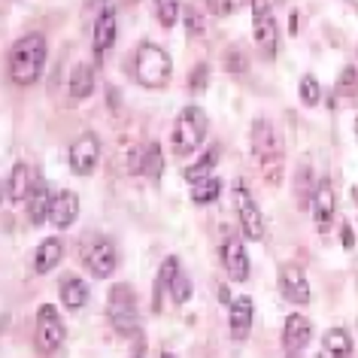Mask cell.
<instances>
[{
    "label": "cell",
    "instance_id": "obj_7",
    "mask_svg": "<svg viewBox=\"0 0 358 358\" xmlns=\"http://www.w3.org/2000/svg\"><path fill=\"white\" fill-rule=\"evenodd\" d=\"M234 210L240 216V228H243V237L246 240H262L264 237V216L262 210H258V203L252 198V192L246 189V182L240 179V182L234 185Z\"/></svg>",
    "mask_w": 358,
    "mask_h": 358
},
{
    "label": "cell",
    "instance_id": "obj_42",
    "mask_svg": "<svg viewBox=\"0 0 358 358\" xmlns=\"http://www.w3.org/2000/svg\"><path fill=\"white\" fill-rule=\"evenodd\" d=\"M355 131H358V122H355Z\"/></svg>",
    "mask_w": 358,
    "mask_h": 358
},
{
    "label": "cell",
    "instance_id": "obj_39",
    "mask_svg": "<svg viewBox=\"0 0 358 358\" xmlns=\"http://www.w3.org/2000/svg\"><path fill=\"white\" fill-rule=\"evenodd\" d=\"M349 194H352V201H355V203H358V182H355V185H352V192H349Z\"/></svg>",
    "mask_w": 358,
    "mask_h": 358
},
{
    "label": "cell",
    "instance_id": "obj_15",
    "mask_svg": "<svg viewBox=\"0 0 358 358\" xmlns=\"http://www.w3.org/2000/svg\"><path fill=\"white\" fill-rule=\"evenodd\" d=\"M76 216H79V198H76V192L61 189L55 198H52L49 225H52V228H58V231H67V228L76 222Z\"/></svg>",
    "mask_w": 358,
    "mask_h": 358
},
{
    "label": "cell",
    "instance_id": "obj_31",
    "mask_svg": "<svg viewBox=\"0 0 358 358\" xmlns=\"http://www.w3.org/2000/svg\"><path fill=\"white\" fill-rule=\"evenodd\" d=\"M189 88H192V94H203V92L210 88V67H207V64H198V67H194Z\"/></svg>",
    "mask_w": 358,
    "mask_h": 358
},
{
    "label": "cell",
    "instance_id": "obj_23",
    "mask_svg": "<svg viewBox=\"0 0 358 358\" xmlns=\"http://www.w3.org/2000/svg\"><path fill=\"white\" fill-rule=\"evenodd\" d=\"M322 349L349 358L352 355V337H349V331H343V328H328L325 334H322Z\"/></svg>",
    "mask_w": 358,
    "mask_h": 358
},
{
    "label": "cell",
    "instance_id": "obj_37",
    "mask_svg": "<svg viewBox=\"0 0 358 358\" xmlns=\"http://www.w3.org/2000/svg\"><path fill=\"white\" fill-rule=\"evenodd\" d=\"M85 3H88V6H103V10H106V6H110V3H106V0H85Z\"/></svg>",
    "mask_w": 358,
    "mask_h": 358
},
{
    "label": "cell",
    "instance_id": "obj_41",
    "mask_svg": "<svg viewBox=\"0 0 358 358\" xmlns=\"http://www.w3.org/2000/svg\"><path fill=\"white\" fill-rule=\"evenodd\" d=\"M161 358H176L173 352H161Z\"/></svg>",
    "mask_w": 358,
    "mask_h": 358
},
{
    "label": "cell",
    "instance_id": "obj_30",
    "mask_svg": "<svg viewBox=\"0 0 358 358\" xmlns=\"http://www.w3.org/2000/svg\"><path fill=\"white\" fill-rule=\"evenodd\" d=\"M170 298H173V303H179V307H182V303L192 298V280H189L185 273H179V276H176L173 289H170Z\"/></svg>",
    "mask_w": 358,
    "mask_h": 358
},
{
    "label": "cell",
    "instance_id": "obj_16",
    "mask_svg": "<svg viewBox=\"0 0 358 358\" xmlns=\"http://www.w3.org/2000/svg\"><path fill=\"white\" fill-rule=\"evenodd\" d=\"M310 340H313L310 319L301 316V313H289V316H285V325H282V346H285V352H301Z\"/></svg>",
    "mask_w": 358,
    "mask_h": 358
},
{
    "label": "cell",
    "instance_id": "obj_21",
    "mask_svg": "<svg viewBox=\"0 0 358 358\" xmlns=\"http://www.w3.org/2000/svg\"><path fill=\"white\" fill-rule=\"evenodd\" d=\"M52 198H55V194L46 189V182H40L37 189H34V194L28 198V219H31V225H43V222H49Z\"/></svg>",
    "mask_w": 358,
    "mask_h": 358
},
{
    "label": "cell",
    "instance_id": "obj_43",
    "mask_svg": "<svg viewBox=\"0 0 358 358\" xmlns=\"http://www.w3.org/2000/svg\"><path fill=\"white\" fill-rule=\"evenodd\" d=\"M128 3H134V0H128Z\"/></svg>",
    "mask_w": 358,
    "mask_h": 358
},
{
    "label": "cell",
    "instance_id": "obj_22",
    "mask_svg": "<svg viewBox=\"0 0 358 358\" xmlns=\"http://www.w3.org/2000/svg\"><path fill=\"white\" fill-rule=\"evenodd\" d=\"M70 97L73 101H85L94 92V67L92 64H76L70 70Z\"/></svg>",
    "mask_w": 358,
    "mask_h": 358
},
{
    "label": "cell",
    "instance_id": "obj_2",
    "mask_svg": "<svg viewBox=\"0 0 358 358\" xmlns=\"http://www.w3.org/2000/svg\"><path fill=\"white\" fill-rule=\"evenodd\" d=\"M131 76L143 88H164L173 76V58L155 43H143L131 55Z\"/></svg>",
    "mask_w": 358,
    "mask_h": 358
},
{
    "label": "cell",
    "instance_id": "obj_5",
    "mask_svg": "<svg viewBox=\"0 0 358 358\" xmlns=\"http://www.w3.org/2000/svg\"><path fill=\"white\" fill-rule=\"evenodd\" d=\"M252 40L262 58H276V49H280V24L273 19L271 0H252Z\"/></svg>",
    "mask_w": 358,
    "mask_h": 358
},
{
    "label": "cell",
    "instance_id": "obj_26",
    "mask_svg": "<svg viewBox=\"0 0 358 358\" xmlns=\"http://www.w3.org/2000/svg\"><path fill=\"white\" fill-rule=\"evenodd\" d=\"M216 161H219V149H210L207 155H203L194 167H185V173H182V176L189 179L192 185H198V182H203V179H210V170L216 167Z\"/></svg>",
    "mask_w": 358,
    "mask_h": 358
},
{
    "label": "cell",
    "instance_id": "obj_20",
    "mask_svg": "<svg viewBox=\"0 0 358 358\" xmlns=\"http://www.w3.org/2000/svg\"><path fill=\"white\" fill-rule=\"evenodd\" d=\"M61 258H64V240L46 237L34 255V267H37V273H52L61 264Z\"/></svg>",
    "mask_w": 358,
    "mask_h": 358
},
{
    "label": "cell",
    "instance_id": "obj_18",
    "mask_svg": "<svg viewBox=\"0 0 358 358\" xmlns=\"http://www.w3.org/2000/svg\"><path fill=\"white\" fill-rule=\"evenodd\" d=\"M176 276H179V258L167 255L164 262H161L158 273H155V292H152V310L155 313H161V298H164V292L173 289Z\"/></svg>",
    "mask_w": 358,
    "mask_h": 358
},
{
    "label": "cell",
    "instance_id": "obj_34",
    "mask_svg": "<svg viewBox=\"0 0 358 358\" xmlns=\"http://www.w3.org/2000/svg\"><path fill=\"white\" fill-rule=\"evenodd\" d=\"M207 10L213 15H219V19H225V15L234 13V6H231V0H207Z\"/></svg>",
    "mask_w": 358,
    "mask_h": 358
},
{
    "label": "cell",
    "instance_id": "obj_36",
    "mask_svg": "<svg viewBox=\"0 0 358 358\" xmlns=\"http://www.w3.org/2000/svg\"><path fill=\"white\" fill-rule=\"evenodd\" d=\"M352 243H355V240H352V228L343 225V246H346V249H352Z\"/></svg>",
    "mask_w": 358,
    "mask_h": 358
},
{
    "label": "cell",
    "instance_id": "obj_13",
    "mask_svg": "<svg viewBox=\"0 0 358 358\" xmlns=\"http://www.w3.org/2000/svg\"><path fill=\"white\" fill-rule=\"evenodd\" d=\"M222 264H225V273L234 282H246L249 280V255H246L243 240L228 237L225 243H222Z\"/></svg>",
    "mask_w": 358,
    "mask_h": 358
},
{
    "label": "cell",
    "instance_id": "obj_9",
    "mask_svg": "<svg viewBox=\"0 0 358 358\" xmlns=\"http://www.w3.org/2000/svg\"><path fill=\"white\" fill-rule=\"evenodd\" d=\"M313 222H316V231L319 234H328L331 228V219H334V210H337V194H334V182L325 176L316 182V189H313Z\"/></svg>",
    "mask_w": 358,
    "mask_h": 358
},
{
    "label": "cell",
    "instance_id": "obj_38",
    "mask_svg": "<svg viewBox=\"0 0 358 358\" xmlns=\"http://www.w3.org/2000/svg\"><path fill=\"white\" fill-rule=\"evenodd\" d=\"M319 358H346V355H334V352H328V349H322Z\"/></svg>",
    "mask_w": 358,
    "mask_h": 358
},
{
    "label": "cell",
    "instance_id": "obj_25",
    "mask_svg": "<svg viewBox=\"0 0 358 358\" xmlns=\"http://www.w3.org/2000/svg\"><path fill=\"white\" fill-rule=\"evenodd\" d=\"M152 10H155L161 28H173L179 22V13H182V3L179 0H152Z\"/></svg>",
    "mask_w": 358,
    "mask_h": 358
},
{
    "label": "cell",
    "instance_id": "obj_29",
    "mask_svg": "<svg viewBox=\"0 0 358 358\" xmlns=\"http://www.w3.org/2000/svg\"><path fill=\"white\" fill-rule=\"evenodd\" d=\"M298 94H301V103L303 106H316L322 101V85H319V79L316 76H301V83H298Z\"/></svg>",
    "mask_w": 358,
    "mask_h": 358
},
{
    "label": "cell",
    "instance_id": "obj_32",
    "mask_svg": "<svg viewBox=\"0 0 358 358\" xmlns=\"http://www.w3.org/2000/svg\"><path fill=\"white\" fill-rule=\"evenodd\" d=\"M246 67H249V61H246V55L240 49H228L225 52V70H231V73H246Z\"/></svg>",
    "mask_w": 358,
    "mask_h": 358
},
{
    "label": "cell",
    "instance_id": "obj_11",
    "mask_svg": "<svg viewBox=\"0 0 358 358\" xmlns=\"http://www.w3.org/2000/svg\"><path fill=\"white\" fill-rule=\"evenodd\" d=\"M276 282H280V294L289 303H307L310 301V280H307V273H303L301 264H282Z\"/></svg>",
    "mask_w": 358,
    "mask_h": 358
},
{
    "label": "cell",
    "instance_id": "obj_27",
    "mask_svg": "<svg viewBox=\"0 0 358 358\" xmlns=\"http://www.w3.org/2000/svg\"><path fill=\"white\" fill-rule=\"evenodd\" d=\"M334 94L340 101H346V97H355L358 94V70L355 67H343L334 83Z\"/></svg>",
    "mask_w": 358,
    "mask_h": 358
},
{
    "label": "cell",
    "instance_id": "obj_33",
    "mask_svg": "<svg viewBox=\"0 0 358 358\" xmlns=\"http://www.w3.org/2000/svg\"><path fill=\"white\" fill-rule=\"evenodd\" d=\"M185 31L194 34V37L207 31V22H203V15L194 10V6H185Z\"/></svg>",
    "mask_w": 358,
    "mask_h": 358
},
{
    "label": "cell",
    "instance_id": "obj_4",
    "mask_svg": "<svg viewBox=\"0 0 358 358\" xmlns=\"http://www.w3.org/2000/svg\"><path fill=\"white\" fill-rule=\"evenodd\" d=\"M79 255H83V267L94 276V280H110L113 271L119 267V252H115L113 240L103 237V234L83 237Z\"/></svg>",
    "mask_w": 358,
    "mask_h": 358
},
{
    "label": "cell",
    "instance_id": "obj_28",
    "mask_svg": "<svg viewBox=\"0 0 358 358\" xmlns=\"http://www.w3.org/2000/svg\"><path fill=\"white\" fill-rule=\"evenodd\" d=\"M219 192H222V179H216V176H210V179H203V182H198L192 189V201L194 203H210V201H216L219 198Z\"/></svg>",
    "mask_w": 358,
    "mask_h": 358
},
{
    "label": "cell",
    "instance_id": "obj_40",
    "mask_svg": "<svg viewBox=\"0 0 358 358\" xmlns=\"http://www.w3.org/2000/svg\"><path fill=\"white\" fill-rule=\"evenodd\" d=\"M285 358H301V352H285Z\"/></svg>",
    "mask_w": 358,
    "mask_h": 358
},
{
    "label": "cell",
    "instance_id": "obj_19",
    "mask_svg": "<svg viewBox=\"0 0 358 358\" xmlns=\"http://www.w3.org/2000/svg\"><path fill=\"white\" fill-rule=\"evenodd\" d=\"M58 294H61V303H64L67 310H83L85 303H88V298H92V292H88V285L79 280V276H64L61 280V285H58Z\"/></svg>",
    "mask_w": 358,
    "mask_h": 358
},
{
    "label": "cell",
    "instance_id": "obj_8",
    "mask_svg": "<svg viewBox=\"0 0 358 358\" xmlns=\"http://www.w3.org/2000/svg\"><path fill=\"white\" fill-rule=\"evenodd\" d=\"M67 161H70V170H73L76 176L94 173L97 161H101V140H97V134H92V131L79 134L67 149Z\"/></svg>",
    "mask_w": 358,
    "mask_h": 358
},
{
    "label": "cell",
    "instance_id": "obj_6",
    "mask_svg": "<svg viewBox=\"0 0 358 358\" xmlns=\"http://www.w3.org/2000/svg\"><path fill=\"white\" fill-rule=\"evenodd\" d=\"M37 352L40 355H55L61 343H64V322H61V313L52 307V303H43L37 310Z\"/></svg>",
    "mask_w": 358,
    "mask_h": 358
},
{
    "label": "cell",
    "instance_id": "obj_12",
    "mask_svg": "<svg viewBox=\"0 0 358 358\" xmlns=\"http://www.w3.org/2000/svg\"><path fill=\"white\" fill-rule=\"evenodd\" d=\"M37 185H40V179H37V173H34V167L24 164V161H19V164H13L10 176H6V185H3L6 201H10V203L28 201Z\"/></svg>",
    "mask_w": 358,
    "mask_h": 358
},
{
    "label": "cell",
    "instance_id": "obj_17",
    "mask_svg": "<svg viewBox=\"0 0 358 358\" xmlns=\"http://www.w3.org/2000/svg\"><path fill=\"white\" fill-rule=\"evenodd\" d=\"M252 149L255 155L262 158V164H267V161H280V143H276V134L271 128V122L267 119H258L252 124Z\"/></svg>",
    "mask_w": 358,
    "mask_h": 358
},
{
    "label": "cell",
    "instance_id": "obj_24",
    "mask_svg": "<svg viewBox=\"0 0 358 358\" xmlns=\"http://www.w3.org/2000/svg\"><path fill=\"white\" fill-rule=\"evenodd\" d=\"M140 173H146L149 179H161V173H164V155H161V146H158V143H149V146L143 149Z\"/></svg>",
    "mask_w": 358,
    "mask_h": 358
},
{
    "label": "cell",
    "instance_id": "obj_14",
    "mask_svg": "<svg viewBox=\"0 0 358 358\" xmlns=\"http://www.w3.org/2000/svg\"><path fill=\"white\" fill-rule=\"evenodd\" d=\"M252 319H255V307H252V298L249 294H240V298L231 301V310H228V328H231V337L237 343H243L252 331Z\"/></svg>",
    "mask_w": 358,
    "mask_h": 358
},
{
    "label": "cell",
    "instance_id": "obj_10",
    "mask_svg": "<svg viewBox=\"0 0 358 358\" xmlns=\"http://www.w3.org/2000/svg\"><path fill=\"white\" fill-rule=\"evenodd\" d=\"M115 37H119V24H115V6L110 3L106 10L97 13V22H94V31H92V52H94L97 64H101L106 58V52L115 46Z\"/></svg>",
    "mask_w": 358,
    "mask_h": 358
},
{
    "label": "cell",
    "instance_id": "obj_1",
    "mask_svg": "<svg viewBox=\"0 0 358 358\" xmlns=\"http://www.w3.org/2000/svg\"><path fill=\"white\" fill-rule=\"evenodd\" d=\"M46 67V37L43 34H24L10 49V79L15 85L28 88L40 79Z\"/></svg>",
    "mask_w": 358,
    "mask_h": 358
},
{
    "label": "cell",
    "instance_id": "obj_35",
    "mask_svg": "<svg viewBox=\"0 0 358 358\" xmlns=\"http://www.w3.org/2000/svg\"><path fill=\"white\" fill-rule=\"evenodd\" d=\"M143 355H146V340H143V334H137V346H134L131 358H143Z\"/></svg>",
    "mask_w": 358,
    "mask_h": 358
},
{
    "label": "cell",
    "instance_id": "obj_3",
    "mask_svg": "<svg viewBox=\"0 0 358 358\" xmlns=\"http://www.w3.org/2000/svg\"><path fill=\"white\" fill-rule=\"evenodd\" d=\"M207 131H210L207 113L201 106H185L173 122V152L182 158L194 155L203 146V140H207Z\"/></svg>",
    "mask_w": 358,
    "mask_h": 358
}]
</instances>
